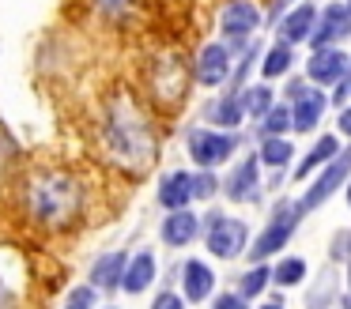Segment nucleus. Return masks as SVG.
Masks as SVG:
<instances>
[{
    "instance_id": "20",
    "label": "nucleus",
    "mask_w": 351,
    "mask_h": 309,
    "mask_svg": "<svg viewBox=\"0 0 351 309\" xmlns=\"http://www.w3.org/2000/svg\"><path fill=\"white\" fill-rule=\"evenodd\" d=\"M291 155H295V147H291V143L283 140V136H268L265 147H261V162L276 166V170H283V166L291 162Z\"/></svg>"
},
{
    "instance_id": "25",
    "label": "nucleus",
    "mask_w": 351,
    "mask_h": 309,
    "mask_svg": "<svg viewBox=\"0 0 351 309\" xmlns=\"http://www.w3.org/2000/svg\"><path fill=\"white\" fill-rule=\"evenodd\" d=\"M287 128H295L291 110H287V106H272V110L265 113V132H268V136H283Z\"/></svg>"
},
{
    "instance_id": "29",
    "label": "nucleus",
    "mask_w": 351,
    "mask_h": 309,
    "mask_svg": "<svg viewBox=\"0 0 351 309\" xmlns=\"http://www.w3.org/2000/svg\"><path fill=\"white\" fill-rule=\"evenodd\" d=\"M193 193H197V196H212L215 193V177H212V173H193Z\"/></svg>"
},
{
    "instance_id": "34",
    "label": "nucleus",
    "mask_w": 351,
    "mask_h": 309,
    "mask_svg": "<svg viewBox=\"0 0 351 309\" xmlns=\"http://www.w3.org/2000/svg\"><path fill=\"white\" fill-rule=\"evenodd\" d=\"M348 203H351V185H348Z\"/></svg>"
},
{
    "instance_id": "30",
    "label": "nucleus",
    "mask_w": 351,
    "mask_h": 309,
    "mask_svg": "<svg viewBox=\"0 0 351 309\" xmlns=\"http://www.w3.org/2000/svg\"><path fill=\"white\" fill-rule=\"evenodd\" d=\"M212 309H245V301L238 298V294H219V298H215V306Z\"/></svg>"
},
{
    "instance_id": "19",
    "label": "nucleus",
    "mask_w": 351,
    "mask_h": 309,
    "mask_svg": "<svg viewBox=\"0 0 351 309\" xmlns=\"http://www.w3.org/2000/svg\"><path fill=\"white\" fill-rule=\"evenodd\" d=\"M332 155H336V136H321V140L313 143L310 155H306L302 162H298V173H295V177H298V181H306V177H310V173L317 170L321 162H328Z\"/></svg>"
},
{
    "instance_id": "10",
    "label": "nucleus",
    "mask_w": 351,
    "mask_h": 309,
    "mask_svg": "<svg viewBox=\"0 0 351 309\" xmlns=\"http://www.w3.org/2000/svg\"><path fill=\"white\" fill-rule=\"evenodd\" d=\"M343 72H348V53L336 49V45H325V49H317L306 60V75L313 83H336Z\"/></svg>"
},
{
    "instance_id": "18",
    "label": "nucleus",
    "mask_w": 351,
    "mask_h": 309,
    "mask_svg": "<svg viewBox=\"0 0 351 309\" xmlns=\"http://www.w3.org/2000/svg\"><path fill=\"white\" fill-rule=\"evenodd\" d=\"M227 193L234 196V200H250V196H257V158L238 162L234 177L227 181Z\"/></svg>"
},
{
    "instance_id": "15",
    "label": "nucleus",
    "mask_w": 351,
    "mask_h": 309,
    "mask_svg": "<svg viewBox=\"0 0 351 309\" xmlns=\"http://www.w3.org/2000/svg\"><path fill=\"white\" fill-rule=\"evenodd\" d=\"M152 279H155V256L152 253H136L129 260V268H125L121 286L129 294H140V291H147V286H152Z\"/></svg>"
},
{
    "instance_id": "7",
    "label": "nucleus",
    "mask_w": 351,
    "mask_h": 309,
    "mask_svg": "<svg viewBox=\"0 0 351 309\" xmlns=\"http://www.w3.org/2000/svg\"><path fill=\"white\" fill-rule=\"evenodd\" d=\"M348 170H351V147L340 155V162H328V166H325V173H321V177L310 185V193L302 196V203H298V208H302V211H313L317 203H325L328 196L340 188V181L348 177Z\"/></svg>"
},
{
    "instance_id": "14",
    "label": "nucleus",
    "mask_w": 351,
    "mask_h": 309,
    "mask_svg": "<svg viewBox=\"0 0 351 309\" xmlns=\"http://www.w3.org/2000/svg\"><path fill=\"white\" fill-rule=\"evenodd\" d=\"M162 238H167V245H189L193 238H197V215L193 211H170L167 223H162Z\"/></svg>"
},
{
    "instance_id": "2",
    "label": "nucleus",
    "mask_w": 351,
    "mask_h": 309,
    "mask_svg": "<svg viewBox=\"0 0 351 309\" xmlns=\"http://www.w3.org/2000/svg\"><path fill=\"white\" fill-rule=\"evenodd\" d=\"M31 211L38 223L61 226L80 211V185L64 173H46L31 185Z\"/></svg>"
},
{
    "instance_id": "31",
    "label": "nucleus",
    "mask_w": 351,
    "mask_h": 309,
    "mask_svg": "<svg viewBox=\"0 0 351 309\" xmlns=\"http://www.w3.org/2000/svg\"><path fill=\"white\" fill-rule=\"evenodd\" d=\"M152 309H182V298H178V294H159V298L152 301Z\"/></svg>"
},
{
    "instance_id": "3",
    "label": "nucleus",
    "mask_w": 351,
    "mask_h": 309,
    "mask_svg": "<svg viewBox=\"0 0 351 309\" xmlns=\"http://www.w3.org/2000/svg\"><path fill=\"white\" fill-rule=\"evenodd\" d=\"M234 136H227V132H208V128H197V132H189V155H193V162L197 166H219V162H227L230 155H234Z\"/></svg>"
},
{
    "instance_id": "32",
    "label": "nucleus",
    "mask_w": 351,
    "mask_h": 309,
    "mask_svg": "<svg viewBox=\"0 0 351 309\" xmlns=\"http://www.w3.org/2000/svg\"><path fill=\"white\" fill-rule=\"evenodd\" d=\"M340 132L351 136V110H340Z\"/></svg>"
},
{
    "instance_id": "37",
    "label": "nucleus",
    "mask_w": 351,
    "mask_h": 309,
    "mask_svg": "<svg viewBox=\"0 0 351 309\" xmlns=\"http://www.w3.org/2000/svg\"><path fill=\"white\" fill-rule=\"evenodd\" d=\"M348 275H351V271H348Z\"/></svg>"
},
{
    "instance_id": "13",
    "label": "nucleus",
    "mask_w": 351,
    "mask_h": 309,
    "mask_svg": "<svg viewBox=\"0 0 351 309\" xmlns=\"http://www.w3.org/2000/svg\"><path fill=\"white\" fill-rule=\"evenodd\" d=\"M182 283H185L189 301H204L208 294H212V286H215V275H212V268H208L204 260H189V264H185Z\"/></svg>"
},
{
    "instance_id": "9",
    "label": "nucleus",
    "mask_w": 351,
    "mask_h": 309,
    "mask_svg": "<svg viewBox=\"0 0 351 309\" xmlns=\"http://www.w3.org/2000/svg\"><path fill=\"white\" fill-rule=\"evenodd\" d=\"M351 34V8H340V4H328L325 12H321V27H313L310 42L317 45V49H325V45L340 42V38Z\"/></svg>"
},
{
    "instance_id": "24",
    "label": "nucleus",
    "mask_w": 351,
    "mask_h": 309,
    "mask_svg": "<svg viewBox=\"0 0 351 309\" xmlns=\"http://www.w3.org/2000/svg\"><path fill=\"white\" fill-rule=\"evenodd\" d=\"M242 117H245L242 98H223V102L212 110V121H215V125H227V128H230V125H238Z\"/></svg>"
},
{
    "instance_id": "1",
    "label": "nucleus",
    "mask_w": 351,
    "mask_h": 309,
    "mask_svg": "<svg viewBox=\"0 0 351 309\" xmlns=\"http://www.w3.org/2000/svg\"><path fill=\"white\" fill-rule=\"evenodd\" d=\"M106 147L117 162H125L129 170H140L155 158V136L132 106H114L106 117Z\"/></svg>"
},
{
    "instance_id": "8",
    "label": "nucleus",
    "mask_w": 351,
    "mask_h": 309,
    "mask_svg": "<svg viewBox=\"0 0 351 309\" xmlns=\"http://www.w3.org/2000/svg\"><path fill=\"white\" fill-rule=\"evenodd\" d=\"M227 75H230V49L223 42L204 45L200 57H197V79L204 83V87H219Z\"/></svg>"
},
{
    "instance_id": "5",
    "label": "nucleus",
    "mask_w": 351,
    "mask_h": 309,
    "mask_svg": "<svg viewBox=\"0 0 351 309\" xmlns=\"http://www.w3.org/2000/svg\"><path fill=\"white\" fill-rule=\"evenodd\" d=\"M298 215H302V208H298V203H280V211H276L272 223L265 226V234L253 241V260H261V256L276 253V249H280L283 241L291 238V230H295Z\"/></svg>"
},
{
    "instance_id": "33",
    "label": "nucleus",
    "mask_w": 351,
    "mask_h": 309,
    "mask_svg": "<svg viewBox=\"0 0 351 309\" xmlns=\"http://www.w3.org/2000/svg\"><path fill=\"white\" fill-rule=\"evenodd\" d=\"M291 4H295V0H276V15H280V12H287Z\"/></svg>"
},
{
    "instance_id": "36",
    "label": "nucleus",
    "mask_w": 351,
    "mask_h": 309,
    "mask_svg": "<svg viewBox=\"0 0 351 309\" xmlns=\"http://www.w3.org/2000/svg\"><path fill=\"white\" fill-rule=\"evenodd\" d=\"M348 249H351V241H348Z\"/></svg>"
},
{
    "instance_id": "16",
    "label": "nucleus",
    "mask_w": 351,
    "mask_h": 309,
    "mask_svg": "<svg viewBox=\"0 0 351 309\" xmlns=\"http://www.w3.org/2000/svg\"><path fill=\"white\" fill-rule=\"evenodd\" d=\"M125 268H129L125 253H106V256H99V264L91 268V283H95V286H106V291H114V286L125 279Z\"/></svg>"
},
{
    "instance_id": "11",
    "label": "nucleus",
    "mask_w": 351,
    "mask_h": 309,
    "mask_svg": "<svg viewBox=\"0 0 351 309\" xmlns=\"http://www.w3.org/2000/svg\"><path fill=\"white\" fill-rule=\"evenodd\" d=\"M193 173H167V177L159 181V203L167 211H182V208H189V200H193Z\"/></svg>"
},
{
    "instance_id": "26",
    "label": "nucleus",
    "mask_w": 351,
    "mask_h": 309,
    "mask_svg": "<svg viewBox=\"0 0 351 309\" xmlns=\"http://www.w3.org/2000/svg\"><path fill=\"white\" fill-rule=\"evenodd\" d=\"M265 283H268V268H261V264H257V268H250L242 275V294H245V298H257V294L265 291Z\"/></svg>"
},
{
    "instance_id": "23",
    "label": "nucleus",
    "mask_w": 351,
    "mask_h": 309,
    "mask_svg": "<svg viewBox=\"0 0 351 309\" xmlns=\"http://www.w3.org/2000/svg\"><path fill=\"white\" fill-rule=\"evenodd\" d=\"M302 275H306V264L298 260V256L280 260V264H276V271H272L276 286H295V283H302Z\"/></svg>"
},
{
    "instance_id": "6",
    "label": "nucleus",
    "mask_w": 351,
    "mask_h": 309,
    "mask_svg": "<svg viewBox=\"0 0 351 309\" xmlns=\"http://www.w3.org/2000/svg\"><path fill=\"white\" fill-rule=\"evenodd\" d=\"M261 27V8L253 0H230L219 15V30L230 42H250V34Z\"/></svg>"
},
{
    "instance_id": "4",
    "label": "nucleus",
    "mask_w": 351,
    "mask_h": 309,
    "mask_svg": "<svg viewBox=\"0 0 351 309\" xmlns=\"http://www.w3.org/2000/svg\"><path fill=\"white\" fill-rule=\"evenodd\" d=\"M245 238H250V230H245L242 219H223V215H212V223H208V249H212L219 260H227V256H238L245 249Z\"/></svg>"
},
{
    "instance_id": "17",
    "label": "nucleus",
    "mask_w": 351,
    "mask_h": 309,
    "mask_svg": "<svg viewBox=\"0 0 351 309\" xmlns=\"http://www.w3.org/2000/svg\"><path fill=\"white\" fill-rule=\"evenodd\" d=\"M321 113H325V95H317V90H306V95L298 98V106L291 110V117H295V128H298V132H310V128L321 121Z\"/></svg>"
},
{
    "instance_id": "38",
    "label": "nucleus",
    "mask_w": 351,
    "mask_h": 309,
    "mask_svg": "<svg viewBox=\"0 0 351 309\" xmlns=\"http://www.w3.org/2000/svg\"><path fill=\"white\" fill-rule=\"evenodd\" d=\"M348 8H351V4H348Z\"/></svg>"
},
{
    "instance_id": "22",
    "label": "nucleus",
    "mask_w": 351,
    "mask_h": 309,
    "mask_svg": "<svg viewBox=\"0 0 351 309\" xmlns=\"http://www.w3.org/2000/svg\"><path fill=\"white\" fill-rule=\"evenodd\" d=\"M242 106H245V117H265L272 110V90L268 87H250L242 95Z\"/></svg>"
},
{
    "instance_id": "35",
    "label": "nucleus",
    "mask_w": 351,
    "mask_h": 309,
    "mask_svg": "<svg viewBox=\"0 0 351 309\" xmlns=\"http://www.w3.org/2000/svg\"><path fill=\"white\" fill-rule=\"evenodd\" d=\"M265 309H280V306H265Z\"/></svg>"
},
{
    "instance_id": "28",
    "label": "nucleus",
    "mask_w": 351,
    "mask_h": 309,
    "mask_svg": "<svg viewBox=\"0 0 351 309\" xmlns=\"http://www.w3.org/2000/svg\"><path fill=\"white\" fill-rule=\"evenodd\" d=\"M95 4H99L106 15H114V19H121V15H129L132 8H136V0H95Z\"/></svg>"
},
{
    "instance_id": "27",
    "label": "nucleus",
    "mask_w": 351,
    "mask_h": 309,
    "mask_svg": "<svg viewBox=\"0 0 351 309\" xmlns=\"http://www.w3.org/2000/svg\"><path fill=\"white\" fill-rule=\"evenodd\" d=\"M95 306V291L91 286H76V291L69 294V306L64 309H91Z\"/></svg>"
},
{
    "instance_id": "21",
    "label": "nucleus",
    "mask_w": 351,
    "mask_h": 309,
    "mask_svg": "<svg viewBox=\"0 0 351 309\" xmlns=\"http://www.w3.org/2000/svg\"><path fill=\"white\" fill-rule=\"evenodd\" d=\"M291 57H295V53H291V42H276L272 49L265 53V64H261V72L268 75V79H276V75H283L291 68Z\"/></svg>"
},
{
    "instance_id": "12",
    "label": "nucleus",
    "mask_w": 351,
    "mask_h": 309,
    "mask_svg": "<svg viewBox=\"0 0 351 309\" xmlns=\"http://www.w3.org/2000/svg\"><path fill=\"white\" fill-rule=\"evenodd\" d=\"M313 27H317V8H313V4H298V8H291V12L283 15L280 34H283V42H302V38L313 34Z\"/></svg>"
}]
</instances>
